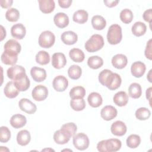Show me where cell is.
<instances>
[{
  "label": "cell",
  "instance_id": "1",
  "mask_svg": "<svg viewBox=\"0 0 152 152\" xmlns=\"http://www.w3.org/2000/svg\"><path fill=\"white\" fill-rule=\"evenodd\" d=\"M99 81L100 84L106 86L110 90L118 88L122 83L121 76L117 73H113L109 69L102 70L99 75Z\"/></svg>",
  "mask_w": 152,
  "mask_h": 152
},
{
  "label": "cell",
  "instance_id": "2",
  "mask_svg": "<svg viewBox=\"0 0 152 152\" xmlns=\"http://www.w3.org/2000/svg\"><path fill=\"white\" fill-rule=\"evenodd\" d=\"M104 39L102 36L94 34L85 43V49L88 52H95L100 50L104 46Z\"/></svg>",
  "mask_w": 152,
  "mask_h": 152
},
{
  "label": "cell",
  "instance_id": "3",
  "mask_svg": "<svg viewBox=\"0 0 152 152\" xmlns=\"http://www.w3.org/2000/svg\"><path fill=\"white\" fill-rule=\"evenodd\" d=\"M122 39V28L117 24H114L111 25L107 31V40L110 45H117L121 42Z\"/></svg>",
  "mask_w": 152,
  "mask_h": 152
},
{
  "label": "cell",
  "instance_id": "4",
  "mask_svg": "<svg viewBox=\"0 0 152 152\" xmlns=\"http://www.w3.org/2000/svg\"><path fill=\"white\" fill-rule=\"evenodd\" d=\"M55 42V36L50 31L46 30L43 31L39 37V45L43 48L52 47Z\"/></svg>",
  "mask_w": 152,
  "mask_h": 152
},
{
  "label": "cell",
  "instance_id": "5",
  "mask_svg": "<svg viewBox=\"0 0 152 152\" xmlns=\"http://www.w3.org/2000/svg\"><path fill=\"white\" fill-rule=\"evenodd\" d=\"M73 144L78 150H85L90 144L89 139L87 135L84 133H78L73 136Z\"/></svg>",
  "mask_w": 152,
  "mask_h": 152
},
{
  "label": "cell",
  "instance_id": "6",
  "mask_svg": "<svg viewBox=\"0 0 152 152\" xmlns=\"http://www.w3.org/2000/svg\"><path fill=\"white\" fill-rule=\"evenodd\" d=\"M13 82L16 88L20 91H25L30 87V81L26 73L16 77L13 80Z\"/></svg>",
  "mask_w": 152,
  "mask_h": 152
},
{
  "label": "cell",
  "instance_id": "7",
  "mask_svg": "<svg viewBox=\"0 0 152 152\" xmlns=\"http://www.w3.org/2000/svg\"><path fill=\"white\" fill-rule=\"evenodd\" d=\"M31 95L33 99L36 101H43L48 96V90L45 86L38 85L33 89Z\"/></svg>",
  "mask_w": 152,
  "mask_h": 152
},
{
  "label": "cell",
  "instance_id": "8",
  "mask_svg": "<svg viewBox=\"0 0 152 152\" xmlns=\"http://www.w3.org/2000/svg\"><path fill=\"white\" fill-rule=\"evenodd\" d=\"M18 106L22 111L28 114H33L37 110L36 105L26 98L21 99L18 102Z\"/></svg>",
  "mask_w": 152,
  "mask_h": 152
},
{
  "label": "cell",
  "instance_id": "9",
  "mask_svg": "<svg viewBox=\"0 0 152 152\" xmlns=\"http://www.w3.org/2000/svg\"><path fill=\"white\" fill-rule=\"evenodd\" d=\"M52 86L53 88L59 92L65 91L68 86V81L66 78L63 75H58L54 78Z\"/></svg>",
  "mask_w": 152,
  "mask_h": 152
},
{
  "label": "cell",
  "instance_id": "10",
  "mask_svg": "<svg viewBox=\"0 0 152 152\" xmlns=\"http://www.w3.org/2000/svg\"><path fill=\"white\" fill-rule=\"evenodd\" d=\"M110 131L112 134L116 136L121 137L126 134L127 128L124 122L121 121H116L112 124Z\"/></svg>",
  "mask_w": 152,
  "mask_h": 152
},
{
  "label": "cell",
  "instance_id": "11",
  "mask_svg": "<svg viewBox=\"0 0 152 152\" xmlns=\"http://www.w3.org/2000/svg\"><path fill=\"white\" fill-rule=\"evenodd\" d=\"M66 64V59L63 53L57 52L53 54L52 57V65L56 69L64 68Z\"/></svg>",
  "mask_w": 152,
  "mask_h": 152
},
{
  "label": "cell",
  "instance_id": "12",
  "mask_svg": "<svg viewBox=\"0 0 152 152\" xmlns=\"http://www.w3.org/2000/svg\"><path fill=\"white\" fill-rule=\"evenodd\" d=\"M117 110L112 106L107 105L103 107L100 112L101 117L105 121H110L117 116Z\"/></svg>",
  "mask_w": 152,
  "mask_h": 152
},
{
  "label": "cell",
  "instance_id": "13",
  "mask_svg": "<svg viewBox=\"0 0 152 152\" xmlns=\"http://www.w3.org/2000/svg\"><path fill=\"white\" fill-rule=\"evenodd\" d=\"M146 66L144 63L141 61H136L134 62L131 67V72L132 75L136 78L141 77L145 73Z\"/></svg>",
  "mask_w": 152,
  "mask_h": 152
},
{
  "label": "cell",
  "instance_id": "14",
  "mask_svg": "<svg viewBox=\"0 0 152 152\" xmlns=\"http://www.w3.org/2000/svg\"><path fill=\"white\" fill-rule=\"evenodd\" d=\"M121 141L117 138L104 140V147L106 152H116L121 148Z\"/></svg>",
  "mask_w": 152,
  "mask_h": 152
},
{
  "label": "cell",
  "instance_id": "15",
  "mask_svg": "<svg viewBox=\"0 0 152 152\" xmlns=\"http://www.w3.org/2000/svg\"><path fill=\"white\" fill-rule=\"evenodd\" d=\"M30 75L36 82H42L46 78V71L45 69L33 66L30 70Z\"/></svg>",
  "mask_w": 152,
  "mask_h": 152
},
{
  "label": "cell",
  "instance_id": "16",
  "mask_svg": "<svg viewBox=\"0 0 152 152\" xmlns=\"http://www.w3.org/2000/svg\"><path fill=\"white\" fill-rule=\"evenodd\" d=\"M4 51L8 52L18 55L20 53L21 46V45L14 39L8 40L4 45Z\"/></svg>",
  "mask_w": 152,
  "mask_h": 152
},
{
  "label": "cell",
  "instance_id": "17",
  "mask_svg": "<svg viewBox=\"0 0 152 152\" xmlns=\"http://www.w3.org/2000/svg\"><path fill=\"white\" fill-rule=\"evenodd\" d=\"M71 135L66 131L62 129H59L53 134V140L55 142L58 144L63 145L66 144L70 140Z\"/></svg>",
  "mask_w": 152,
  "mask_h": 152
},
{
  "label": "cell",
  "instance_id": "18",
  "mask_svg": "<svg viewBox=\"0 0 152 152\" xmlns=\"http://www.w3.org/2000/svg\"><path fill=\"white\" fill-rule=\"evenodd\" d=\"M11 33L13 37L19 40L23 39L26 36V27L21 23L15 24L12 26L11 28Z\"/></svg>",
  "mask_w": 152,
  "mask_h": 152
},
{
  "label": "cell",
  "instance_id": "19",
  "mask_svg": "<svg viewBox=\"0 0 152 152\" xmlns=\"http://www.w3.org/2000/svg\"><path fill=\"white\" fill-rule=\"evenodd\" d=\"M53 21L56 26L60 28H63L68 26L69 24V18L64 12H58L53 17Z\"/></svg>",
  "mask_w": 152,
  "mask_h": 152
},
{
  "label": "cell",
  "instance_id": "20",
  "mask_svg": "<svg viewBox=\"0 0 152 152\" xmlns=\"http://www.w3.org/2000/svg\"><path fill=\"white\" fill-rule=\"evenodd\" d=\"M128 63L127 57L124 54H117L112 58V65L117 69L124 68Z\"/></svg>",
  "mask_w": 152,
  "mask_h": 152
},
{
  "label": "cell",
  "instance_id": "21",
  "mask_svg": "<svg viewBox=\"0 0 152 152\" xmlns=\"http://www.w3.org/2000/svg\"><path fill=\"white\" fill-rule=\"evenodd\" d=\"M62 42L67 45L75 44L78 40L77 34L72 31H66L62 33L61 36Z\"/></svg>",
  "mask_w": 152,
  "mask_h": 152
},
{
  "label": "cell",
  "instance_id": "22",
  "mask_svg": "<svg viewBox=\"0 0 152 152\" xmlns=\"http://www.w3.org/2000/svg\"><path fill=\"white\" fill-rule=\"evenodd\" d=\"M26 123L27 119L26 116L21 114H15L12 115L10 119L11 125L15 129L23 127Z\"/></svg>",
  "mask_w": 152,
  "mask_h": 152
},
{
  "label": "cell",
  "instance_id": "23",
  "mask_svg": "<svg viewBox=\"0 0 152 152\" xmlns=\"http://www.w3.org/2000/svg\"><path fill=\"white\" fill-rule=\"evenodd\" d=\"M40 10L44 14L52 12L55 7V4L53 0H39Z\"/></svg>",
  "mask_w": 152,
  "mask_h": 152
},
{
  "label": "cell",
  "instance_id": "24",
  "mask_svg": "<svg viewBox=\"0 0 152 152\" xmlns=\"http://www.w3.org/2000/svg\"><path fill=\"white\" fill-rule=\"evenodd\" d=\"M24 73H26V69L21 65H13L9 68L7 71L8 77L12 81L16 77Z\"/></svg>",
  "mask_w": 152,
  "mask_h": 152
},
{
  "label": "cell",
  "instance_id": "25",
  "mask_svg": "<svg viewBox=\"0 0 152 152\" xmlns=\"http://www.w3.org/2000/svg\"><path fill=\"white\" fill-rule=\"evenodd\" d=\"M19 90L15 86L13 81L8 82L4 89V93L5 96L10 99L16 97L19 93Z\"/></svg>",
  "mask_w": 152,
  "mask_h": 152
},
{
  "label": "cell",
  "instance_id": "26",
  "mask_svg": "<svg viewBox=\"0 0 152 152\" xmlns=\"http://www.w3.org/2000/svg\"><path fill=\"white\" fill-rule=\"evenodd\" d=\"M128 96L125 91H121L116 93L113 98V102L118 106L122 107L126 105L128 102Z\"/></svg>",
  "mask_w": 152,
  "mask_h": 152
},
{
  "label": "cell",
  "instance_id": "27",
  "mask_svg": "<svg viewBox=\"0 0 152 152\" xmlns=\"http://www.w3.org/2000/svg\"><path fill=\"white\" fill-rule=\"evenodd\" d=\"M1 61L3 64L8 65H14L18 61V55L4 51L1 55Z\"/></svg>",
  "mask_w": 152,
  "mask_h": 152
},
{
  "label": "cell",
  "instance_id": "28",
  "mask_svg": "<svg viewBox=\"0 0 152 152\" xmlns=\"http://www.w3.org/2000/svg\"><path fill=\"white\" fill-rule=\"evenodd\" d=\"M31 140V135L30 132L26 129L19 131L17 135V141L18 144L21 146L27 145Z\"/></svg>",
  "mask_w": 152,
  "mask_h": 152
},
{
  "label": "cell",
  "instance_id": "29",
  "mask_svg": "<svg viewBox=\"0 0 152 152\" xmlns=\"http://www.w3.org/2000/svg\"><path fill=\"white\" fill-rule=\"evenodd\" d=\"M88 103L93 107H98L102 105L103 99L101 95L97 92L91 93L87 98Z\"/></svg>",
  "mask_w": 152,
  "mask_h": 152
},
{
  "label": "cell",
  "instance_id": "30",
  "mask_svg": "<svg viewBox=\"0 0 152 152\" xmlns=\"http://www.w3.org/2000/svg\"><path fill=\"white\" fill-rule=\"evenodd\" d=\"M91 24L93 27L97 30H102L106 26V20L101 15H96L91 18Z\"/></svg>",
  "mask_w": 152,
  "mask_h": 152
},
{
  "label": "cell",
  "instance_id": "31",
  "mask_svg": "<svg viewBox=\"0 0 152 152\" xmlns=\"http://www.w3.org/2000/svg\"><path fill=\"white\" fill-rule=\"evenodd\" d=\"M131 31L132 34L137 37L144 35L147 31L146 25L141 21L135 22L132 26Z\"/></svg>",
  "mask_w": 152,
  "mask_h": 152
},
{
  "label": "cell",
  "instance_id": "32",
  "mask_svg": "<svg viewBox=\"0 0 152 152\" xmlns=\"http://www.w3.org/2000/svg\"><path fill=\"white\" fill-rule=\"evenodd\" d=\"M88 12L83 10H79L75 11L72 17V20L74 22L79 24H84L88 20Z\"/></svg>",
  "mask_w": 152,
  "mask_h": 152
},
{
  "label": "cell",
  "instance_id": "33",
  "mask_svg": "<svg viewBox=\"0 0 152 152\" xmlns=\"http://www.w3.org/2000/svg\"><path fill=\"white\" fill-rule=\"evenodd\" d=\"M70 58L75 62H81L84 60L85 55L83 51L78 48H73L69 52Z\"/></svg>",
  "mask_w": 152,
  "mask_h": 152
},
{
  "label": "cell",
  "instance_id": "34",
  "mask_svg": "<svg viewBox=\"0 0 152 152\" xmlns=\"http://www.w3.org/2000/svg\"><path fill=\"white\" fill-rule=\"evenodd\" d=\"M129 96L133 99H138L142 94V88L138 83H133L128 88Z\"/></svg>",
  "mask_w": 152,
  "mask_h": 152
},
{
  "label": "cell",
  "instance_id": "35",
  "mask_svg": "<svg viewBox=\"0 0 152 152\" xmlns=\"http://www.w3.org/2000/svg\"><path fill=\"white\" fill-rule=\"evenodd\" d=\"M87 65L90 68L97 69L103 65V60L99 56H91L87 60Z\"/></svg>",
  "mask_w": 152,
  "mask_h": 152
},
{
  "label": "cell",
  "instance_id": "36",
  "mask_svg": "<svg viewBox=\"0 0 152 152\" xmlns=\"http://www.w3.org/2000/svg\"><path fill=\"white\" fill-rule=\"evenodd\" d=\"M85 88L80 86H75L72 88L69 91V96L71 99L84 98L86 95Z\"/></svg>",
  "mask_w": 152,
  "mask_h": 152
},
{
  "label": "cell",
  "instance_id": "37",
  "mask_svg": "<svg viewBox=\"0 0 152 152\" xmlns=\"http://www.w3.org/2000/svg\"><path fill=\"white\" fill-rule=\"evenodd\" d=\"M68 74L70 78L78 80L82 74V69L80 66L77 65H71L68 69Z\"/></svg>",
  "mask_w": 152,
  "mask_h": 152
},
{
  "label": "cell",
  "instance_id": "38",
  "mask_svg": "<svg viewBox=\"0 0 152 152\" xmlns=\"http://www.w3.org/2000/svg\"><path fill=\"white\" fill-rule=\"evenodd\" d=\"M36 61L40 65H46L50 62L49 54L45 51L40 50L36 55Z\"/></svg>",
  "mask_w": 152,
  "mask_h": 152
},
{
  "label": "cell",
  "instance_id": "39",
  "mask_svg": "<svg viewBox=\"0 0 152 152\" xmlns=\"http://www.w3.org/2000/svg\"><path fill=\"white\" fill-rule=\"evenodd\" d=\"M127 146L130 148H135L141 143V138L137 134H131L126 139Z\"/></svg>",
  "mask_w": 152,
  "mask_h": 152
},
{
  "label": "cell",
  "instance_id": "40",
  "mask_svg": "<svg viewBox=\"0 0 152 152\" xmlns=\"http://www.w3.org/2000/svg\"><path fill=\"white\" fill-rule=\"evenodd\" d=\"M70 106L74 110L81 111L86 107V102L83 98L74 99L71 100Z\"/></svg>",
  "mask_w": 152,
  "mask_h": 152
},
{
  "label": "cell",
  "instance_id": "41",
  "mask_svg": "<svg viewBox=\"0 0 152 152\" xmlns=\"http://www.w3.org/2000/svg\"><path fill=\"white\" fill-rule=\"evenodd\" d=\"M20 17V12L14 8H9L5 13L6 19L10 22H16Z\"/></svg>",
  "mask_w": 152,
  "mask_h": 152
},
{
  "label": "cell",
  "instance_id": "42",
  "mask_svg": "<svg viewBox=\"0 0 152 152\" xmlns=\"http://www.w3.org/2000/svg\"><path fill=\"white\" fill-rule=\"evenodd\" d=\"M135 117L138 120L144 121L148 119L151 116L150 110L146 107H140L135 111Z\"/></svg>",
  "mask_w": 152,
  "mask_h": 152
},
{
  "label": "cell",
  "instance_id": "43",
  "mask_svg": "<svg viewBox=\"0 0 152 152\" xmlns=\"http://www.w3.org/2000/svg\"><path fill=\"white\" fill-rule=\"evenodd\" d=\"M119 17L122 22L125 24H129L132 21L134 16L131 10L125 8L121 11Z\"/></svg>",
  "mask_w": 152,
  "mask_h": 152
},
{
  "label": "cell",
  "instance_id": "44",
  "mask_svg": "<svg viewBox=\"0 0 152 152\" xmlns=\"http://www.w3.org/2000/svg\"><path fill=\"white\" fill-rule=\"evenodd\" d=\"M11 138V132L9 128L5 126L0 128V141L2 143L7 142Z\"/></svg>",
  "mask_w": 152,
  "mask_h": 152
},
{
  "label": "cell",
  "instance_id": "45",
  "mask_svg": "<svg viewBox=\"0 0 152 152\" xmlns=\"http://www.w3.org/2000/svg\"><path fill=\"white\" fill-rule=\"evenodd\" d=\"M61 129H62V130H64L66 132H67L71 135V137H72L75 135L76 131L77 130V126L74 123L69 122V123H66V124H64L61 126Z\"/></svg>",
  "mask_w": 152,
  "mask_h": 152
},
{
  "label": "cell",
  "instance_id": "46",
  "mask_svg": "<svg viewBox=\"0 0 152 152\" xmlns=\"http://www.w3.org/2000/svg\"><path fill=\"white\" fill-rule=\"evenodd\" d=\"M151 39H150L146 45L145 49V51H144V55L145 56V57L148 59L149 60H151L152 59V50H151Z\"/></svg>",
  "mask_w": 152,
  "mask_h": 152
},
{
  "label": "cell",
  "instance_id": "47",
  "mask_svg": "<svg viewBox=\"0 0 152 152\" xmlns=\"http://www.w3.org/2000/svg\"><path fill=\"white\" fill-rule=\"evenodd\" d=\"M142 17L145 21L148 22L151 24L152 22V9L150 8L145 10L142 14Z\"/></svg>",
  "mask_w": 152,
  "mask_h": 152
},
{
  "label": "cell",
  "instance_id": "48",
  "mask_svg": "<svg viewBox=\"0 0 152 152\" xmlns=\"http://www.w3.org/2000/svg\"><path fill=\"white\" fill-rule=\"evenodd\" d=\"M58 2L60 7L62 8H69L72 2V0H58Z\"/></svg>",
  "mask_w": 152,
  "mask_h": 152
},
{
  "label": "cell",
  "instance_id": "49",
  "mask_svg": "<svg viewBox=\"0 0 152 152\" xmlns=\"http://www.w3.org/2000/svg\"><path fill=\"white\" fill-rule=\"evenodd\" d=\"M13 3V1L12 0H1L0 1L1 6L4 8H8L11 7Z\"/></svg>",
  "mask_w": 152,
  "mask_h": 152
},
{
  "label": "cell",
  "instance_id": "50",
  "mask_svg": "<svg viewBox=\"0 0 152 152\" xmlns=\"http://www.w3.org/2000/svg\"><path fill=\"white\" fill-rule=\"evenodd\" d=\"M119 1L118 0H116V1H109V0H104L103 1L104 4H105V5L107 7H109V8H112V7H115L117 5V4L119 3Z\"/></svg>",
  "mask_w": 152,
  "mask_h": 152
},
{
  "label": "cell",
  "instance_id": "51",
  "mask_svg": "<svg viewBox=\"0 0 152 152\" xmlns=\"http://www.w3.org/2000/svg\"><path fill=\"white\" fill-rule=\"evenodd\" d=\"M151 90L152 88L151 87H149L146 90V98L147 99V100H149V103L150 104V106H151Z\"/></svg>",
  "mask_w": 152,
  "mask_h": 152
},
{
  "label": "cell",
  "instance_id": "52",
  "mask_svg": "<svg viewBox=\"0 0 152 152\" xmlns=\"http://www.w3.org/2000/svg\"><path fill=\"white\" fill-rule=\"evenodd\" d=\"M1 41H2V40H3V39L6 36V30H5V29L4 28V27L2 25L1 26Z\"/></svg>",
  "mask_w": 152,
  "mask_h": 152
},
{
  "label": "cell",
  "instance_id": "53",
  "mask_svg": "<svg viewBox=\"0 0 152 152\" xmlns=\"http://www.w3.org/2000/svg\"><path fill=\"white\" fill-rule=\"evenodd\" d=\"M151 71H152V70L150 69L148 75H147V79H148V80L149 81L150 83L152 82V81H151Z\"/></svg>",
  "mask_w": 152,
  "mask_h": 152
}]
</instances>
